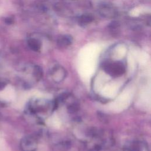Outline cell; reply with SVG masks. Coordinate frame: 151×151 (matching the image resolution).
<instances>
[{
    "label": "cell",
    "mask_w": 151,
    "mask_h": 151,
    "mask_svg": "<svg viewBox=\"0 0 151 151\" xmlns=\"http://www.w3.org/2000/svg\"><path fill=\"white\" fill-rule=\"evenodd\" d=\"M105 70L113 76H119L124 73V68L120 63H112L107 65Z\"/></svg>",
    "instance_id": "6da1fadb"
},
{
    "label": "cell",
    "mask_w": 151,
    "mask_h": 151,
    "mask_svg": "<svg viewBox=\"0 0 151 151\" xmlns=\"http://www.w3.org/2000/svg\"><path fill=\"white\" fill-rule=\"evenodd\" d=\"M24 146L26 148L25 149L28 151H34L37 147V143L34 139L27 138L25 140Z\"/></svg>",
    "instance_id": "7a4b0ae2"
},
{
    "label": "cell",
    "mask_w": 151,
    "mask_h": 151,
    "mask_svg": "<svg viewBox=\"0 0 151 151\" xmlns=\"http://www.w3.org/2000/svg\"><path fill=\"white\" fill-rule=\"evenodd\" d=\"M129 151H146V146L142 142H136L128 149Z\"/></svg>",
    "instance_id": "3957f363"
},
{
    "label": "cell",
    "mask_w": 151,
    "mask_h": 151,
    "mask_svg": "<svg viewBox=\"0 0 151 151\" xmlns=\"http://www.w3.org/2000/svg\"><path fill=\"white\" fill-rule=\"evenodd\" d=\"M31 46L34 50H38L40 48L41 45L37 40H32L31 42Z\"/></svg>",
    "instance_id": "277c9868"
},
{
    "label": "cell",
    "mask_w": 151,
    "mask_h": 151,
    "mask_svg": "<svg viewBox=\"0 0 151 151\" xmlns=\"http://www.w3.org/2000/svg\"><path fill=\"white\" fill-rule=\"evenodd\" d=\"M34 74H35V76L36 78H41L42 74V71L41 68H40L39 67H36V68H35V71H34Z\"/></svg>",
    "instance_id": "5b68a950"
},
{
    "label": "cell",
    "mask_w": 151,
    "mask_h": 151,
    "mask_svg": "<svg viewBox=\"0 0 151 151\" xmlns=\"http://www.w3.org/2000/svg\"><path fill=\"white\" fill-rule=\"evenodd\" d=\"M1 37H0V48H1V44H2V42H1Z\"/></svg>",
    "instance_id": "8992f818"
}]
</instances>
